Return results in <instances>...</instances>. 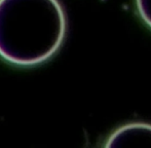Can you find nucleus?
<instances>
[{
    "mask_svg": "<svg viewBox=\"0 0 151 148\" xmlns=\"http://www.w3.org/2000/svg\"><path fill=\"white\" fill-rule=\"evenodd\" d=\"M67 30L59 0H0V57L33 66L54 56Z\"/></svg>",
    "mask_w": 151,
    "mask_h": 148,
    "instance_id": "1",
    "label": "nucleus"
},
{
    "mask_svg": "<svg viewBox=\"0 0 151 148\" xmlns=\"http://www.w3.org/2000/svg\"><path fill=\"white\" fill-rule=\"evenodd\" d=\"M106 147H151V124L135 122L121 126L108 138Z\"/></svg>",
    "mask_w": 151,
    "mask_h": 148,
    "instance_id": "2",
    "label": "nucleus"
},
{
    "mask_svg": "<svg viewBox=\"0 0 151 148\" xmlns=\"http://www.w3.org/2000/svg\"><path fill=\"white\" fill-rule=\"evenodd\" d=\"M136 5L141 19L151 28V0H136Z\"/></svg>",
    "mask_w": 151,
    "mask_h": 148,
    "instance_id": "3",
    "label": "nucleus"
}]
</instances>
